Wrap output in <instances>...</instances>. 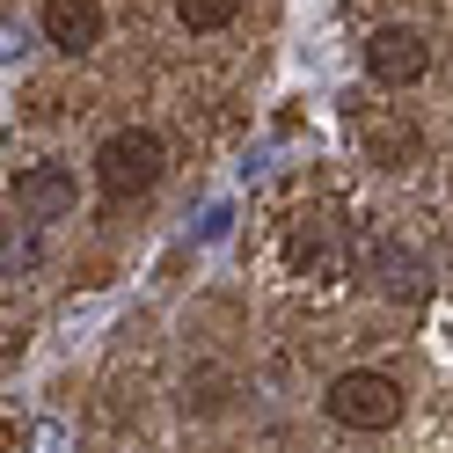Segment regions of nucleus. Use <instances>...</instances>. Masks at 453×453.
I'll return each instance as SVG.
<instances>
[{
    "label": "nucleus",
    "mask_w": 453,
    "mask_h": 453,
    "mask_svg": "<svg viewBox=\"0 0 453 453\" xmlns=\"http://www.w3.org/2000/svg\"><path fill=\"white\" fill-rule=\"evenodd\" d=\"M161 139L147 132V125H132V132H110L103 139V154H96V183H103V197L110 205H125V197H147L154 183H161Z\"/></svg>",
    "instance_id": "nucleus-1"
},
{
    "label": "nucleus",
    "mask_w": 453,
    "mask_h": 453,
    "mask_svg": "<svg viewBox=\"0 0 453 453\" xmlns=\"http://www.w3.org/2000/svg\"><path fill=\"white\" fill-rule=\"evenodd\" d=\"M365 73H373L380 88H417V81L432 73V37H424L417 22H380V30L365 37Z\"/></svg>",
    "instance_id": "nucleus-2"
},
{
    "label": "nucleus",
    "mask_w": 453,
    "mask_h": 453,
    "mask_svg": "<svg viewBox=\"0 0 453 453\" xmlns=\"http://www.w3.org/2000/svg\"><path fill=\"white\" fill-rule=\"evenodd\" d=\"M329 417L351 424V432H388V424L403 417V388L388 373H344L329 388Z\"/></svg>",
    "instance_id": "nucleus-3"
},
{
    "label": "nucleus",
    "mask_w": 453,
    "mask_h": 453,
    "mask_svg": "<svg viewBox=\"0 0 453 453\" xmlns=\"http://www.w3.org/2000/svg\"><path fill=\"white\" fill-rule=\"evenodd\" d=\"M73 205H81V183H73L66 161H37V168H22V176H15V212L22 219L51 226V219H73Z\"/></svg>",
    "instance_id": "nucleus-4"
},
{
    "label": "nucleus",
    "mask_w": 453,
    "mask_h": 453,
    "mask_svg": "<svg viewBox=\"0 0 453 453\" xmlns=\"http://www.w3.org/2000/svg\"><path fill=\"white\" fill-rule=\"evenodd\" d=\"M44 44L66 51V59H81V51L103 44V0H44Z\"/></svg>",
    "instance_id": "nucleus-5"
},
{
    "label": "nucleus",
    "mask_w": 453,
    "mask_h": 453,
    "mask_svg": "<svg viewBox=\"0 0 453 453\" xmlns=\"http://www.w3.org/2000/svg\"><path fill=\"white\" fill-rule=\"evenodd\" d=\"M358 139H365V161H380V168H410L417 161V125L388 118V110H365Z\"/></svg>",
    "instance_id": "nucleus-6"
},
{
    "label": "nucleus",
    "mask_w": 453,
    "mask_h": 453,
    "mask_svg": "<svg viewBox=\"0 0 453 453\" xmlns=\"http://www.w3.org/2000/svg\"><path fill=\"white\" fill-rule=\"evenodd\" d=\"M234 15H242V0H176V22L190 37H219Z\"/></svg>",
    "instance_id": "nucleus-7"
}]
</instances>
